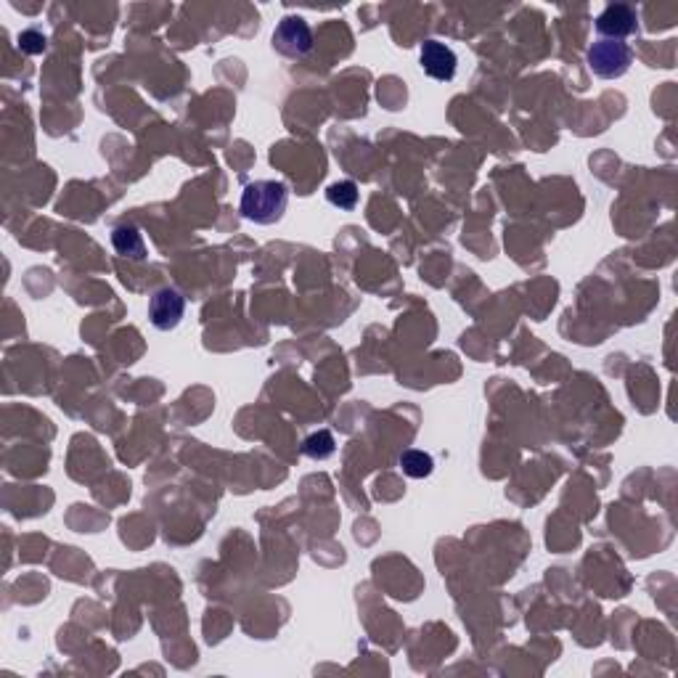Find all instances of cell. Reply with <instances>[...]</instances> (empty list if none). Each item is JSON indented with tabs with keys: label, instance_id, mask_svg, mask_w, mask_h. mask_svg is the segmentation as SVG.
Returning a JSON list of instances; mask_svg holds the SVG:
<instances>
[{
	"label": "cell",
	"instance_id": "6",
	"mask_svg": "<svg viewBox=\"0 0 678 678\" xmlns=\"http://www.w3.org/2000/svg\"><path fill=\"white\" fill-rule=\"evenodd\" d=\"M419 64H422L424 75H430L432 80L451 83L456 77V67H459V56L453 53L451 46H445L440 40H427L422 46Z\"/></svg>",
	"mask_w": 678,
	"mask_h": 678
},
{
	"label": "cell",
	"instance_id": "5",
	"mask_svg": "<svg viewBox=\"0 0 678 678\" xmlns=\"http://www.w3.org/2000/svg\"><path fill=\"white\" fill-rule=\"evenodd\" d=\"M639 30V14L626 3H610L596 19V32L602 40H626Z\"/></svg>",
	"mask_w": 678,
	"mask_h": 678
},
{
	"label": "cell",
	"instance_id": "8",
	"mask_svg": "<svg viewBox=\"0 0 678 678\" xmlns=\"http://www.w3.org/2000/svg\"><path fill=\"white\" fill-rule=\"evenodd\" d=\"M334 448H337V443H334V435L329 430H318L302 440V453L313 461L329 459L334 453Z\"/></svg>",
	"mask_w": 678,
	"mask_h": 678
},
{
	"label": "cell",
	"instance_id": "3",
	"mask_svg": "<svg viewBox=\"0 0 678 678\" xmlns=\"http://www.w3.org/2000/svg\"><path fill=\"white\" fill-rule=\"evenodd\" d=\"M273 48L287 59H305L313 51V32L302 16H284L273 32Z\"/></svg>",
	"mask_w": 678,
	"mask_h": 678
},
{
	"label": "cell",
	"instance_id": "4",
	"mask_svg": "<svg viewBox=\"0 0 678 678\" xmlns=\"http://www.w3.org/2000/svg\"><path fill=\"white\" fill-rule=\"evenodd\" d=\"M183 313H186V300H183V294L178 292V289L165 287L151 294L149 318L159 332H170V329H175V326L181 324Z\"/></svg>",
	"mask_w": 678,
	"mask_h": 678
},
{
	"label": "cell",
	"instance_id": "10",
	"mask_svg": "<svg viewBox=\"0 0 678 678\" xmlns=\"http://www.w3.org/2000/svg\"><path fill=\"white\" fill-rule=\"evenodd\" d=\"M358 186L353 181H339L332 183L329 189H326V199L329 204L339 207V210H355V204H358Z\"/></svg>",
	"mask_w": 678,
	"mask_h": 678
},
{
	"label": "cell",
	"instance_id": "11",
	"mask_svg": "<svg viewBox=\"0 0 678 678\" xmlns=\"http://www.w3.org/2000/svg\"><path fill=\"white\" fill-rule=\"evenodd\" d=\"M19 43H22V48L27 53H40L46 48V38H43L40 32H24L22 38H19Z\"/></svg>",
	"mask_w": 678,
	"mask_h": 678
},
{
	"label": "cell",
	"instance_id": "2",
	"mask_svg": "<svg viewBox=\"0 0 678 678\" xmlns=\"http://www.w3.org/2000/svg\"><path fill=\"white\" fill-rule=\"evenodd\" d=\"M588 69L602 80H618L631 69L633 51L623 40H596L586 53Z\"/></svg>",
	"mask_w": 678,
	"mask_h": 678
},
{
	"label": "cell",
	"instance_id": "9",
	"mask_svg": "<svg viewBox=\"0 0 678 678\" xmlns=\"http://www.w3.org/2000/svg\"><path fill=\"white\" fill-rule=\"evenodd\" d=\"M400 469H403L408 477L422 480V477L432 475V469H435V459H432L430 453H424V451H403L400 453Z\"/></svg>",
	"mask_w": 678,
	"mask_h": 678
},
{
	"label": "cell",
	"instance_id": "1",
	"mask_svg": "<svg viewBox=\"0 0 678 678\" xmlns=\"http://www.w3.org/2000/svg\"><path fill=\"white\" fill-rule=\"evenodd\" d=\"M287 202L289 191L281 181H255L244 186L239 210L257 226H271L287 212Z\"/></svg>",
	"mask_w": 678,
	"mask_h": 678
},
{
	"label": "cell",
	"instance_id": "7",
	"mask_svg": "<svg viewBox=\"0 0 678 678\" xmlns=\"http://www.w3.org/2000/svg\"><path fill=\"white\" fill-rule=\"evenodd\" d=\"M112 247L120 257H128V260H144L146 257V244L144 236L136 226H117L112 231Z\"/></svg>",
	"mask_w": 678,
	"mask_h": 678
}]
</instances>
